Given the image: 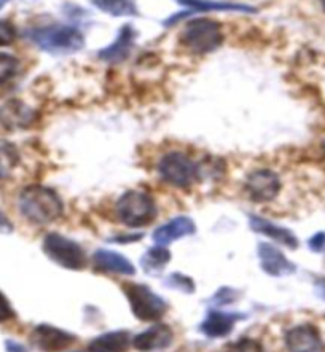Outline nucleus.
<instances>
[{"instance_id":"obj_1","label":"nucleus","mask_w":325,"mask_h":352,"mask_svg":"<svg viewBox=\"0 0 325 352\" xmlns=\"http://www.w3.org/2000/svg\"><path fill=\"white\" fill-rule=\"evenodd\" d=\"M18 208L24 219L36 225L56 222L64 214L61 196L43 185H29L18 196Z\"/></svg>"},{"instance_id":"obj_2","label":"nucleus","mask_w":325,"mask_h":352,"mask_svg":"<svg viewBox=\"0 0 325 352\" xmlns=\"http://www.w3.org/2000/svg\"><path fill=\"white\" fill-rule=\"evenodd\" d=\"M27 37L42 52L48 53H72L83 48V34L74 26L66 24H49V26L34 28Z\"/></svg>"},{"instance_id":"obj_3","label":"nucleus","mask_w":325,"mask_h":352,"mask_svg":"<svg viewBox=\"0 0 325 352\" xmlns=\"http://www.w3.org/2000/svg\"><path fill=\"white\" fill-rule=\"evenodd\" d=\"M115 214L123 225L141 228L157 219V204L152 196L142 190H129L120 196L115 204Z\"/></svg>"},{"instance_id":"obj_4","label":"nucleus","mask_w":325,"mask_h":352,"mask_svg":"<svg viewBox=\"0 0 325 352\" xmlns=\"http://www.w3.org/2000/svg\"><path fill=\"white\" fill-rule=\"evenodd\" d=\"M181 43L194 54L216 52L223 43V31L217 21L198 18L185 24L181 32Z\"/></svg>"},{"instance_id":"obj_5","label":"nucleus","mask_w":325,"mask_h":352,"mask_svg":"<svg viewBox=\"0 0 325 352\" xmlns=\"http://www.w3.org/2000/svg\"><path fill=\"white\" fill-rule=\"evenodd\" d=\"M158 174L172 187L190 188L199 179V168L188 155L169 152L158 161Z\"/></svg>"},{"instance_id":"obj_6","label":"nucleus","mask_w":325,"mask_h":352,"mask_svg":"<svg viewBox=\"0 0 325 352\" xmlns=\"http://www.w3.org/2000/svg\"><path fill=\"white\" fill-rule=\"evenodd\" d=\"M43 250L54 263L66 270L82 271L88 263L82 245L59 233H48L45 236Z\"/></svg>"},{"instance_id":"obj_7","label":"nucleus","mask_w":325,"mask_h":352,"mask_svg":"<svg viewBox=\"0 0 325 352\" xmlns=\"http://www.w3.org/2000/svg\"><path fill=\"white\" fill-rule=\"evenodd\" d=\"M124 295L131 306L133 314L144 322H155L161 319L168 311V305L161 296L144 284H126L123 287Z\"/></svg>"},{"instance_id":"obj_8","label":"nucleus","mask_w":325,"mask_h":352,"mask_svg":"<svg viewBox=\"0 0 325 352\" xmlns=\"http://www.w3.org/2000/svg\"><path fill=\"white\" fill-rule=\"evenodd\" d=\"M244 190L255 203H268L276 198L281 190V179L271 169H255L247 175Z\"/></svg>"},{"instance_id":"obj_9","label":"nucleus","mask_w":325,"mask_h":352,"mask_svg":"<svg viewBox=\"0 0 325 352\" xmlns=\"http://www.w3.org/2000/svg\"><path fill=\"white\" fill-rule=\"evenodd\" d=\"M77 336L58 327L42 324L31 333V343L42 352H63L75 343Z\"/></svg>"},{"instance_id":"obj_10","label":"nucleus","mask_w":325,"mask_h":352,"mask_svg":"<svg viewBox=\"0 0 325 352\" xmlns=\"http://www.w3.org/2000/svg\"><path fill=\"white\" fill-rule=\"evenodd\" d=\"M286 348L289 352H325V344L316 327L303 324L290 329L286 333Z\"/></svg>"},{"instance_id":"obj_11","label":"nucleus","mask_w":325,"mask_h":352,"mask_svg":"<svg viewBox=\"0 0 325 352\" xmlns=\"http://www.w3.org/2000/svg\"><path fill=\"white\" fill-rule=\"evenodd\" d=\"M172 340L174 333L171 327L157 324L142 331V333L134 336L131 344L139 352H155L168 349L172 344Z\"/></svg>"},{"instance_id":"obj_12","label":"nucleus","mask_w":325,"mask_h":352,"mask_svg":"<svg viewBox=\"0 0 325 352\" xmlns=\"http://www.w3.org/2000/svg\"><path fill=\"white\" fill-rule=\"evenodd\" d=\"M258 256L260 261H262V270L267 274L274 276V278L293 274L295 270H297L292 261L287 260V256L284 255L276 245L269 243L258 244Z\"/></svg>"},{"instance_id":"obj_13","label":"nucleus","mask_w":325,"mask_h":352,"mask_svg":"<svg viewBox=\"0 0 325 352\" xmlns=\"http://www.w3.org/2000/svg\"><path fill=\"white\" fill-rule=\"evenodd\" d=\"M36 120V112L21 100L12 99L0 107V123L8 129L29 128Z\"/></svg>"},{"instance_id":"obj_14","label":"nucleus","mask_w":325,"mask_h":352,"mask_svg":"<svg viewBox=\"0 0 325 352\" xmlns=\"http://www.w3.org/2000/svg\"><path fill=\"white\" fill-rule=\"evenodd\" d=\"M134 37H136V31H134L133 26L126 24V26L120 29L115 42L110 43L109 47L102 48L101 52L98 53V58L109 64H117V63L124 61V59L129 56V53H131L133 45H134Z\"/></svg>"},{"instance_id":"obj_15","label":"nucleus","mask_w":325,"mask_h":352,"mask_svg":"<svg viewBox=\"0 0 325 352\" xmlns=\"http://www.w3.org/2000/svg\"><path fill=\"white\" fill-rule=\"evenodd\" d=\"M94 268L104 273H113L120 276H134L136 274V266L122 254L113 252V250L99 249L93 255Z\"/></svg>"},{"instance_id":"obj_16","label":"nucleus","mask_w":325,"mask_h":352,"mask_svg":"<svg viewBox=\"0 0 325 352\" xmlns=\"http://www.w3.org/2000/svg\"><path fill=\"white\" fill-rule=\"evenodd\" d=\"M194 231H197V225H194L193 220L190 217H185V215H181V217L169 220L168 223H164L155 230L153 241L158 245H168L174 243V241L185 238V236L193 234Z\"/></svg>"},{"instance_id":"obj_17","label":"nucleus","mask_w":325,"mask_h":352,"mask_svg":"<svg viewBox=\"0 0 325 352\" xmlns=\"http://www.w3.org/2000/svg\"><path fill=\"white\" fill-rule=\"evenodd\" d=\"M243 319L236 313H222V311H211L208 318L203 320L199 329L209 338H223L229 335L238 324V320Z\"/></svg>"},{"instance_id":"obj_18","label":"nucleus","mask_w":325,"mask_h":352,"mask_svg":"<svg viewBox=\"0 0 325 352\" xmlns=\"http://www.w3.org/2000/svg\"><path fill=\"white\" fill-rule=\"evenodd\" d=\"M249 222H251V228L255 233L268 236V238L278 241V243L287 245L290 249L298 248L297 236H295L290 230L284 228V226L269 222V220L258 217V215H251V217H249Z\"/></svg>"},{"instance_id":"obj_19","label":"nucleus","mask_w":325,"mask_h":352,"mask_svg":"<svg viewBox=\"0 0 325 352\" xmlns=\"http://www.w3.org/2000/svg\"><path fill=\"white\" fill-rule=\"evenodd\" d=\"M131 335L124 330H115L99 335L89 341L85 352H126L131 346Z\"/></svg>"},{"instance_id":"obj_20","label":"nucleus","mask_w":325,"mask_h":352,"mask_svg":"<svg viewBox=\"0 0 325 352\" xmlns=\"http://www.w3.org/2000/svg\"><path fill=\"white\" fill-rule=\"evenodd\" d=\"M179 2L185 5V7L192 8L193 12H254L252 7L241 3L214 2V0H179Z\"/></svg>"},{"instance_id":"obj_21","label":"nucleus","mask_w":325,"mask_h":352,"mask_svg":"<svg viewBox=\"0 0 325 352\" xmlns=\"http://www.w3.org/2000/svg\"><path fill=\"white\" fill-rule=\"evenodd\" d=\"M171 261V252L166 249V245H155V248L148 249L145 255L141 258V266L145 273L155 274L159 273L164 266Z\"/></svg>"},{"instance_id":"obj_22","label":"nucleus","mask_w":325,"mask_h":352,"mask_svg":"<svg viewBox=\"0 0 325 352\" xmlns=\"http://www.w3.org/2000/svg\"><path fill=\"white\" fill-rule=\"evenodd\" d=\"M94 7L112 16H136L137 5L134 0H89Z\"/></svg>"},{"instance_id":"obj_23","label":"nucleus","mask_w":325,"mask_h":352,"mask_svg":"<svg viewBox=\"0 0 325 352\" xmlns=\"http://www.w3.org/2000/svg\"><path fill=\"white\" fill-rule=\"evenodd\" d=\"M18 163V152L12 144L0 140V179H7Z\"/></svg>"},{"instance_id":"obj_24","label":"nucleus","mask_w":325,"mask_h":352,"mask_svg":"<svg viewBox=\"0 0 325 352\" xmlns=\"http://www.w3.org/2000/svg\"><path fill=\"white\" fill-rule=\"evenodd\" d=\"M19 61L13 54L0 52V85L7 83L18 72Z\"/></svg>"},{"instance_id":"obj_25","label":"nucleus","mask_w":325,"mask_h":352,"mask_svg":"<svg viewBox=\"0 0 325 352\" xmlns=\"http://www.w3.org/2000/svg\"><path fill=\"white\" fill-rule=\"evenodd\" d=\"M166 285L171 289H176L179 292H183V294H193L197 285H194L193 279L188 278L182 273H174L171 276H168L166 279Z\"/></svg>"},{"instance_id":"obj_26","label":"nucleus","mask_w":325,"mask_h":352,"mask_svg":"<svg viewBox=\"0 0 325 352\" xmlns=\"http://www.w3.org/2000/svg\"><path fill=\"white\" fill-rule=\"evenodd\" d=\"M223 352H267V349L257 340L241 338L232 344H228Z\"/></svg>"},{"instance_id":"obj_27","label":"nucleus","mask_w":325,"mask_h":352,"mask_svg":"<svg viewBox=\"0 0 325 352\" xmlns=\"http://www.w3.org/2000/svg\"><path fill=\"white\" fill-rule=\"evenodd\" d=\"M16 38V29L10 21L0 19V47H8Z\"/></svg>"},{"instance_id":"obj_28","label":"nucleus","mask_w":325,"mask_h":352,"mask_svg":"<svg viewBox=\"0 0 325 352\" xmlns=\"http://www.w3.org/2000/svg\"><path fill=\"white\" fill-rule=\"evenodd\" d=\"M238 298V292L229 289V287H223L216 292V295L212 296V301L218 306H223V305H229L233 303V301H236Z\"/></svg>"},{"instance_id":"obj_29","label":"nucleus","mask_w":325,"mask_h":352,"mask_svg":"<svg viewBox=\"0 0 325 352\" xmlns=\"http://www.w3.org/2000/svg\"><path fill=\"white\" fill-rule=\"evenodd\" d=\"M13 318H14V309L12 308V303H10L7 296L0 292V322L12 320Z\"/></svg>"},{"instance_id":"obj_30","label":"nucleus","mask_w":325,"mask_h":352,"mask_svg":"<svg viewBox=\"0 0 325 352\" xmlns=\"http://www.w3.org/2000/svg\"><path fill=\"white\" fill-rule=\"evenodd\" d=\"M309 249L314 250V252H321L325 245V233H317L314 234L311 239H309Z\"/></svg>"},{"instance_id":"obj_31","label":"nucleus","mask_w":325,"mask_h":352,"mask_svg":"<svg viewBox=\"0 0 325 352\" xmlns=\"http://www.w3.org/2000/svg\"><path fill=\"white\" fill-rule=\"evenodd\" d=\"M12 231H13V223L10 222L7 215L0 210V233L8 234V233H12Z\"/></svg>"},{"instance_id":"obj_32","label":"nucleus","mask_w":325,"mask_h":352,"mask_svg":"<svg viewBox=\"0 0 325 352\" xmlns=\"http://www.w3.org/2000/svg\"><path fill=\"white\" fill-rule=\"evenodd\" d=\"M5 351L7 352H27V349L24 348L21 343H18V341H13V340L5 341Z\"/></svg>"},{"instance_id":"obj_33","label":"nucleus","mask_w":325,"mask_h":352,"mask_svg":"<svg viewBox=\"0 0 325 352\" xmlns=\"http://www.w3.org/2000/svg\"><path fill=\"white\" fill-rule=\"evenodd\" d=\"M8 2H10V0H0V10H2Z\"/></svg>"},{"instance_id":"obj_34","label":"nucleus","mask_w":325,"mask_h":352,"mask_svg":"<svg viewBox=\"0 0 325 352\" xmlns=\"http://www.w3.org/2000/svg\"><path fill=\"white\" fill-rule=\"evenodd\" d=\"M319 2H321V5H322V8H324V12H325V0H319Z\"/></svg>"}]
</instances>
